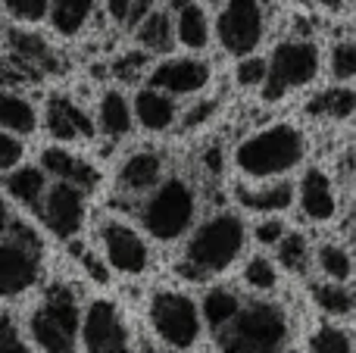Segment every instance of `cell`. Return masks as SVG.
<instances>
[{"mask_svg":"<svg viewBox=\"0 0 356 353\" xmlns=\"http://www.w3.org/2000/svg\"><path fill=\"white\" fill-rule=\"evenodd\" d=\"M94 3L88 0H56V3H47V16L54 22V31H60L63 38H72L85 28V22L91 19Z\"/></svg>","mask_w":356,"mask_h":353,"instance_id":"27","label":"cell"},{"mask_svg":"<svg viewBox=\"0 0 356 353\" xmlns=\"http://www.w3.org/2000/svg\"><path fill=\"white\" fill-rule=\"evenodd\" d=\"M135 116L147 131H166L175 122L178 110H175L172 97L154 91V88H141L135 94Z\"/></svg>","mask_w":356,"mask_h":353,"instance_id":"19","label":"cell"},{"mask_svg":"<svg viewBox=\"0 0 356 353\" xmlns=\"http://www.w3.org/2000/svg\"><path fill=\"white\" fill-rule=\"evenodd\" d=\"M313 297L322 313L328 316H350L353 313V291L347 285H334V281H322L313 288Z\"/></svg>","mask_w":356,"mask_h":353,"instance_id":"29","label":"cell"},{"mask_svg":"<svg viewBox=\"0 0 356 353\" xmlns=\"http://www.w3.org/2000/svg\"><path fill=\"white\" fill-rule=\"evenodd\" d=\"M144 69H147V54L144 50H129L113 63V75L119 81H138L144 75Z\"/></svg>","mask_w":356,"mask_h":353,"instance_id":"36","label":"cell"},{"mask_svg":"<svg viewBox=\"0 0 356 353\" xmlns=\"http://www.w3.org/2000/svg\"><path fill=\"white\" fill-rule=\"evenodd\" d=\"M41 279V241L31 229L13 225L0 238V297H19Z\"/></svg>","mask_w":356,"mask_h":353,"instance_id":"7","label":"cell"},{"mask_svg":"<svg viewBox=\"0 0 356 353\" xmlns=\"http://www.w3.org/2000/svg\"><path fill=\"white\" fill-rule=\"evenodd\" d=\"M38 213L44 216V225H47L56 238H66L69 241V238L79 235L81 222H85V194L72 185L56 181V185L47 188Z\"/></svg>","mask_w":356,"mask_h":353,"instance_id":"12","label":"cell"},{"mask_svg":"<svg viewBox=\"0 0 356 353\" xmlns=\"http://www.w3.org/2000/svg\"><path fill=\"white\" fill-rule=\"evenodd\" d=\"M19 160H22V141H19L16 135H6V131H0V172L13 169Z\"/></svg>","mask_w":356,"mask_h":353,"instance_id":"41","label":"cell"},{"mask_svg":"<svg viewBox=\"0 0 356 353\" xmlns=\"http://www.w3.org/2000/svg\"><path fill=\"white\" fill-rule=\"evenodd\" d=\"M234 197H238V204L244 206V210L275 213V210H288V206L294 204V185H288V181H278V185H263V188L238 185Z\"/></svg>","mask_w":356,"mask_h":353,"instance_id":"20","label":"cell"},{"mask_svg":"<svg viewBox=\"0 0 356 353\" xmlns=\"http://www.w3.org/2000/svg\"><path fill=\"white\" fill-rule=\"evenodd\" d=\"M97 125L104 135L125 138L131 131V106L119 91H106L97 106Z\"/></svg>","mask_w":356,"mask_h":353,"instance_id":"24","label":"cell"},{"mask_svg":"<svg viewBox=\"0 0 356 353\" xmlns=\"http://www.w3.org/2000/svg\"><path fill=\"white\" fill-rule=\"evenodd\" d=\"M0 10H6L19 22H41L47 16V3L44 0H6Z\"/></svg>","mask_w":356,"mask_h":353,"instance_id":"37","label":"cell"},{"mask_svg":"<svg viewBox=\"0 0 356 353\" xmlns=\"http://www.w3.org/2000/svg\"><path fill=\"white\" fill-rule=\"evenodd\" d=\"M44 113H47V131L56 141H81V138L94 135L91 116L66 94H50Z\"/></svg>","mask_w":356,"mask_h":353,"instance_id":"15","label":"cell"},{"mask_svg":"<svg viewBox=\"0 0 356 353\" xmlns=\"http://www.w3.org/2000/svg\"><path fill=\"white\" fill-rule=\"evenodd\" d=\"M154 10V3H141V0H110L106 3V13H110L113 22L125 25V28H138L141 19Z\"/></svg>","mask_w":356,"mask_h":353,"instance_id":"33","label":"cell"},{"mask_svg":"<svg viewBox=\"0 0 356 353\" xmlns=\"http://www.w3.org/2000/svg\"><path fill=\"white\" fill-rule=\"evenodd\" d=\"M213 113H216V100H203V104L191 106V110L184 113V125H188V129H197V125L209 122V119H213Z\"/></svg>","mask_w":356,"mask_h":353,"instance_id":"44","label":"cell"},{"mask_svg":"<svg viewBox=\"0 0 356 353\" xmlns=\"http://www.w3.org/2000/svg\"><path fill=\"white\" fill-rule=\"evenodd\" d=\"M238 85L241 88H257V85H263V79H266V60L263 56H247V60H241L238 63Z\"/></svg>","mask_w":356,"mask_h":353,"instance_id":"38","label":"cell"},{"mask_svg":"<svg viewBox=\"0 0 356 353\" xmlns=\"http://www.w3.org/2000/svg\"><path fill=\"white\" fill-rule=\"evenodd\" d=\"M72 254L79 256V263L85 266V272L91 275L97 285H110V269H106V263L100 260L97 254H91V250H85V247H79V244H72Z\"/></svg>","mask_w":356,"mask_h":353,"instance_id":"40","label":"cell"},{"mask_svg":"<svg viewBox=\"0 0 356 353\" xmlns=\"http://www.w3.org/2000/svg\"><path fill=\"white\" fill-rule=\"evenodd\" d=\"M300 213L313 222H328L338 213L332 179L322 169H307V175L300 179Z\"/></svg>","mask_w":356,"mask_h":353,"instance_id":"17","label":"cell"},{"mask_svg":"<svg viewBox=\"0 0 356 353\" xmlns=\"http://www.w3.org/2000/svg\"><path fill=\"white\" fill-rule=\"evenodd\" d=\"M150 325L172 350H191L200 338V310L181 291H156L150 297Z\"/></svg>","mask_w":356,"mask_h":353,"instance_id":"8","label":"cell"},{"mask_svg":"<svg viewBox=\"0 0 356 353\" xmlns=\"http://www.w3.org/2000/svg\"><path fill=\"white\" fill-rule=\"evenodd\" d=\"M209 81V66L203 60L184 56V60H166L150 72V88L166 97L172 94H197L200 88H207Z\"/></svg>","mask_w":356,"mask_h":353,"instance_id":"13","label":"cell"},{"mask_svg":"<svg viewBox=\"0 0 356 353\" xmlns=\"http://www.w3.org/2000/svg\"><path fill=\"white\" fill-rule=\"evenodd\" d=\"M266 31V16L259 3H247V0H234L219 10L216 19V35L225 54L232 56H250L259 47Z\"/></svg>","mask_w":356,"mask_h":353,"instance_id":"9","label":"cell"},{"mask_svg":"<svg viewBox=\"0 0 356 353\" xmlns=\"http://www.w3.org/2000/svg\"><path fill=\"white\" fill-rule=\"evenodd\" d=\"M38 125L35 106L25 97L0 88V131H16V135H31Z\"/></svg>","mask_w":356,"mask_h":353,"instance_id":"23","label":"cell"},{"mask_svg":"<svg viewBox=\"0 0 356 353\" xmlns=\"http://www.w3.org/2000/svg\"><path fill=\"white\" fill-rule=\"evenodd\" d=\"M79 294L69 285H50L29 316L31 338L44 353H79Z\"/></svg>","mask_w":356,"mask_h":353,"instance_id":"4","label":"cell"},{"mask_svg":"<svg viewBox=\"0 0 356 353\" xmlns=\"http://www.w3.org/2000/svg\"><path fill=\"white\" fill-rule=\"evenodd\" d=\"M288 353H297V350H288Z\"/></svg>","mask_w":356,"mask_h":353,"instance_id":"47","label":"cell"},{"mask_svg":"<svg viewBox=\"0 0 356 353\" xmlns=\"http://www.w3.org/2000/svg\"><path fill=\"white\" fill-rule=\"evenodd\" d=\"M6 56L22 69L29 81H38V79H44V75L60 69L50 44L44 41L41 35H35V31H10V54Z\"/></svg>","mask_w":356,"mask_h":353,"instance_id":"14","label":"cell"},{"mask_svg":"<svg viewBox=\"0 0 356 353\" xmlns=\"http://www.w3.org/2000/svg\"><path fill=\"white\" fill-rule=\"evenodd\" d=\"M244 281L253 288V291H272V288L278 285V272H275V266H272V260L253 256L244 269Z\"/></svg>","mask_w":356,"mask_h":353,"instance_id":"34","label":"cell"},{"mask_svg":"<svg viewBox=\"0 0 356 353\" xmlns=\"http://www.w3.org/2000/svg\"><path fill=\"white\" fill-rule=\"evenodd\" d=\"M81 344L85 353H135L122 313L110 300H91L81 319Z\"/></svg>","mask_w":356,"mask_h":353,"instance_id":"10","label":"cell"},{"mask_svg":"<svg viewBox=\"0 0 356 353\" xmlns=\"http://www.w3.org/2000/svg\"><path fill=\"white\" fill-rule=\"evenodd\" d=\"M194 213H197L194 188L184 179H169L160 188H154V194L147 197V204L141 210V222L150 238L169 244V241H178L191 229Z\"/></svg>","mask_w":356,"mask_h":353,"instance_id":"5","label":"cell"},{"mask_svg":"<svg viewBox=\"0 0 356 353\" xmlns=\"http://www.w3.org/2000/svg\"><path fill=\"white\" fill-rule=\"evenodd\" d=\"M6 191L22 206H29V210H41V200H44V194H47V179H44L41 169L22 166L6 179Z\"/></svg>","mask_w":356,"mask_h":353,"instance_id":"25","label":"cell"},{"mask_svg":"<svg viewBox=\"0 0 356 353\" xmlns=\"http://www.w3.org/2000/svg\"><path fill=\"white\" fill-rule=\"evenodd\" d=\"M175 13V22H172V31H175V41H181L184 47L191 50H200L207 47L209 41V19L203 13L200 3H172Z\"/></svg>","mask_w":356,"mask_h":353,"instance_id":"21","label":"cell"},{"mask_svg":"<svg viewBox=\"0 0 356 353\" xmlns=\"http://www.w3.org/2000/svg\"><path fill=\"white\" fill-rule=\"evenodd\" d=\"M100 241H104L110 266L119 269L122 275H141L150 266L147 244H144V238L131 225L110 219V222L100 225Z\"/></svg>","mask_w":356,"mask_h":353,"instance_id":"11","label":"cell"},{"mask_svg":"<svg viewBox=\"0 0 356 353\" xmlns=\"http://www.w3.org/2000/svg\"><path fill=\"white\" fill-rule=\"evenodd\" d=\"M278 260H282V266L288 269V272L303 275L309 269V244H307V238H303L300 231L284 235L282 241H278Z\"/></svg>","mask_w":356,"mask_h":353,"instance_id":"30","label":"cell"},{"mask_svg":"<svg viewBox=\"0 0 356 353\" xmlns=\"http://www.w3.org/2000/svg\"><path fill=\"white\" fill-rule=\"evenodd\" d=\"M316 75H319V47L307 38H288V41L275 44L272 56L266 60L263 97L275 104L297 88L309 85Z\"/></svg>","mask_w":356,"mask_h":353,"instance_id":"6","label":"cell"},{"mask_svg":"<svg viewBox=\"0 0 356 353\" xmlns=\"http://www.w3.org/2000/svg\"><path fill=\"white\" fill-rule=\"evenodd\" d=\"M138 41H141L144 54H169L175 47V31H172V16L166 10H150L138 25Z\"/></svg>","mask_w":356,"mask_h":353,"instance_id":"22","label":"cell"},{"mask_svg":"<svg viewBox=\"0 0 356 353\" xmlns=\"http://www.w3.org/2000/svg\"><path fill=\"white\" fill-rule=\"evenodd\" d=\"M163 175V156L154 150H138L119 169V191L125 197H138V194H147L156 188Z\"/></svg>","mask_w":356,"mask_h":353,"instance_id":"18","label":"cell"},{"mask_svg":"<svg viewBox=\"0 0 356 353\" xmlns=\"http://www.w3.org/2000/svg\"><path fill=\"white\" fill-rule=\"evenodd\" d=\"M10 231V213H6V204H3V197H0V238Z\"/></svg>","mask_w":356,"mask_h":353,"instance_id":"45","label":"cell"},{"mask_svg":"<svg viewBox=\"0 0 356 353\" xmlns=\"http://www.w3.org/2000/svg\"><path fill=\"white\" fill-rule=\"evenodd\" d=\"M238 310H241V297L232 288H213V291H207V297H203L200 313L207 316V322L213 325V329H222Z\"/></svg>","mask_w":356,"mask_h":353,"instance_id":"28","label":"cell"},{"mask_svg":"<svg viewBox=\"0 0 356 353\" xmlns=\"http://www.w3.org/2000/svg\"><path fill=\"white\" fill-rule=\"evenodd\" d=\"M319 266L334 285H344L353 275V260L341 244H322L319 247Z\"/></svg>","mask_w":356,"mask_h":353,"instance_id":"31","label":"cell"},{"mask_svg":"<svg viewBox=\"0 0 356 353\" xmlns=\"http://www.w3.org/2000/svg\"><path fill=\"white\" fill-rule=\"evenodd\" d=\"M200 163H203V172H207L209 179H219V175L225 172V154H222L219 144H209V147L203 150Z\"/></svg>","mask_w":356,"mask_h":353,"instance_id":"42","label":"cell"},{"mask_svg":"<svg viewBox=\"0 0 356 353\" xmlns=\"http://www.w3.org/2000/svg\"><path fill=\"white\" fill-rule=\"evenodd\" d=\"M41 172L54 175L56 181H63V185H72L79 188L81 194L85 191H94V188L100 185V172L91 166L88 160H81V156L69 154L66 147H47L41 154Z\"/></svg>","mask_w":356,"mask_h":353,"instance_id":"16","label":"cell"},{"mask_svg":"<svg viewBox=\"0 0 356 353\" xmlns=\"http://www.w3.org/2000/svg\"><path fill=\"white\" fill-rule=\"evenodd\" d=\"M0 353H35L22 341L16 322L10 316H0Z\"/></svg>","mask_w":356,"mask_h":353,"instance_id":"39","label":"cell"},{"mask_svg":"<svg viewBox=\"0 0 356 353\" xmlns=\"http://www.w3.org/2000/svg\"><path fill=\"white\" fill-rule=\"evenodd\" d=\"M356 106L353 88H325L307 104V113L316 119H350Z\"/></svg>","mask_w":356,"mask_h":353,"instance_id":"26","label":"cell"},{"mask_svg":"<svg viewBox=\"0 0 356 353\" xmlns=\"http://www.w3.org/2000/svg\"><path fill=\"white\" fill-rule=\"evenodd\" d=\"M284 235H288V231H284L282 219H266V222L257 225V241L259 244H278Z\"/></svg>","mask_w":356,"mask_h":353,"instance_id":"43","label":"cell"},{"mask_svg":"<svg viewBox=\"0 0 356 353\" xmlns=\"http://www.w3.org/2000/svg\"><path fill=\"white\" fill-rule=\"evenodd\" d=\"M244 241H247V229L241 222V216L216 213L191 235L181 263H178V275H184L191 281L222 275L241 256Z\"/></svg>","mask_w":356,"mask_h":353,"instance_id":"1","label":"cell"},{"mask_svg":"<svg viewBox=\"0 0 356 353\" xmlns=\"http://www.w3.org/2000/svg\"><path fill=\"white\" fill-rule=\"evenodd\" d=\"M309 144L297 125L278 122L257 135L244 138L234 150V163L250 179H282L291 169H297L307 156Z\"/></svg>","mask_w":356,"mask_h":353,"instance_id":"2","label":"cell"},{"mask_svg":"<svg viewBox=\"0 0 356 353\" xmlns=\"http://www.w3.org/2000/svg\"><path fill=\"white\" fill-rule=\"evenodd\" d=\"M332 72H334V79H341V81H350L356 75V44L350 38L341 41L338 47L332 50Z\"/></svg>","mask_w":356,"mask_h":353,"instance_id":"35","label":"cell"},{"mask_svg":"<svg viewBox=\"0 0 356 353\" xmlns=\"http://www.w3.org/2000/svg\"><path fill=\"white\" fill-rule=\"evenodd\" d=\"M309 353H353V341L347 329H334V325H322L316 335L309 338Z\"/></svg>","mask_w":356,"mask_h":353,"instance_id":"32","label":"cell"},{"mask_svg":"<svg viewBox=\"0 0 356 353\" xmlns=\"http://www.w3.org/2000/svg\"><path fill=\"white\" fill-rule=\"evenodd\" d=\"M0 35H3V13H0Z\"/></svg>","mask_w":356,"mask_h":353,"instance_id":"46","label":"cell"},{"mask_svg":"<svg viewBox=\"0 0 356 353\" xmlns=\"http://www.w3.org/2000/svg\"><path fill=\"white\" fill-rule=\"evenodd\" d=\"M288 341V316L272 300H250L216 329L222 353H282Z\"/></svg>","mask_w":356,"mask_h":353,"instance_id":"3","label":"cell"}]
</instances>
